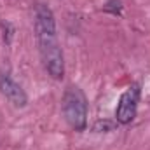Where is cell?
Instances as JSON below:
<instances>
[{"instance_id": "7a4b0ae2", "label": "cell", "mask_w": 150, "mask_h": 150, "mask_svg": "<svg viewBox=\"0 0 150 150\" xmlns=\"http://www.w3.org/2000/svg\"><path fill=\"white\" fill-rule=\"evenodd\" d=\"M61 108L65 120L75 131H84L87 127V98L79 86H68L63 93Z\"/></svg>"}, {"instance_id": "5b68a950", "label": "cell", "mask_w": 150, "mask_h": 150, "mask_svg": "<svg viewBox=\"0 0 150 150\" xmlns=\"http://www.w3.org/2000/svg\"><path fill=\"white\" fill-rule=\"evenodd\" d=\"M103 9H105V12H110L113 16H120L122 14V2L120 0H107Z\"/></svg>"}, {"instance_id": "3957f363", "label": "cell", "mask_w": 150, "mask_h": 150, "mask_svg": "<svg viewBox=\"0 0 150 150\" xmlns=\"http://www.w3.org/2000/svg\"><path fill=\"white\" fill-rule=\"evenodd\" d=\"M140 84H131L119 98L117 108H115V120L119 124H129L136 117L138 103H140Z\"/></svg>"}, {"instance_id": "6da1fadb", "label": "cell", "mask_w": 150, "mask_h": 150, "mask_svg": "<svg viewBox=\"0 0 150 150\" xmlns=\"http://www.w3.org/2000/svg\"><path fill=\"white\" fill-rule=\"evenodd\" d=\"M33 23H35V37H37L42 65L51 79L61 80L65 75V58H63V49L58 40L56 18L49 5L45 4L35 5Z\"/></svg>"}, {"instance_id": "277c9868", "label": "cell", "mask_w": 150, "mask_h": 150, "mask_svg": "<svg viewBox=\"0 0 150 150\" xmlns=\"http://www.w3.org/2000/svg\"><path fill=\"white\" fill-rule=\"evenodd\" d=\"M0 93L9 100V103H12L16 108H23L28 103V96L23 91V87L11 77L9 74L2 72L0 74Z\"/></svg>"}]
</instances>
